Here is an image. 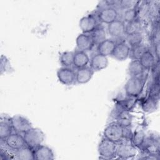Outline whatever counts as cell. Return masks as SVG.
<instances>
[{
  "label": "cell",
  "instance_id": "1",
  "mask_svg": "<svg viewBox=\"0 0 160 160\" xmlns=\"http://www.w3.org/2000/svg\"><path fill=\"white\" fill-rule=\"evenodd\" d=\"M26 145L34 149L42 144L44 140V134L39 128L32 127L23 134Z\"/></svg>",
  "mask_w": 160,
  "mask_h": 160
},
{
  "label": "cell",
  "instance_id": "2",
  "mask_svg": "<svg viewBox=\"0 0 160 160\" xmlns=\"http://www.w3.org/2000/svg\"><path fill=\"white\" fill-rule=\"evenodd\" d=\"M104 138L119 143L124 139V128L118 122H113L108 124L103 132Z\"/></svg>",
  "mask_w": 160,
  "mask_h": 160
},
{
  "label": "cell",
  "instance_id": "3",
  "mask_svg": "<svg viewBox=\"0 0 160 160\" xmlns=\"http://www.w3.org/2000/svg\"><path fill=\"white\" fill-rule=\"evenodd\" d=\"M117 148V143L104 138L98 145V151L101 158L111 159L116 158Z\"/></svg>",
  "mask_w": 160,
  "mask_h": 160
},
{
  "label": "cell",
  "instance_id": "4",
  "mask_svg": "<svg viewBox=\"0 0 160 160\" xmlns=\"http://www.w3.org/2000/svg\"><path fill=\"white\" fill-rule=\"evenodd\" d=\"M124 88L128 96L136 98L143 90L144 81L141 77H131L126 82Z\"/></svg>",
  "mask_w": 160,
  "mask_h": 160
},
{
  "label": "cell",
  "instance_id": "5",
  "mask_svg": "<svg viewBox=\"0 0 160 160\" xmlns=\"http://www.w3.org/2000/svg\"><path fill=\"white\" fill-rule=\"evenodd\" d=\"M137 154L136 147H135L131 141H122L118 145L116 156L122 159H131Z\"/></svg>",
  "mask_w": 160,
  "mask_h": 160
},
{
  "label": "cell",
  "instance_id": "6",
  "mask_svg": "<svg viewBox=\"0 0 160 160\" xmlns=\"http://www.w3.org/2000/svg\"><path fill=\"white\" fill-rule=\"evenodd\" d=\"M11 122L13 130L21 134H24L32 127L31 122L26 118L21 115H15L11 117Z\"/></svg>",
  "mask_w": 160,
  "mask_h": 160
},
{
  "label": "cell",
  "instance_id": "7",
  "mask_svg": "<svg viewBox=\"0 0 160 160\" xmlns=\"http://www.w3.org/2000/svg\"><path fill=\"white\" fill-rule=\"evenodd\" d=\"M57 77L62 84L70 86L73 84L76 81V72L71 68L62 67L57 71Z\"/></svg>",
  "mask_w": 160,
  "mask_h": 160
},
{
  "label": "cell",
  "instance_id": "8",
  "mask_svg": "<svg viewBox=\"0 0 160 160\" xmlns=\"http://www.w3.org/2000/svg\"><path fill=\"white\" fill-rule=\"evenodd\" d=\"M4 141L9 149L14 151H16L26 145L23 135L16 132L11 134Z\"/></svg>",
  "mask_w": 160,
  "mask_h": 160
},
{
  "label": "cell",
  "instance_id": "9",
  "mask_svg": "<svg viewBox=\"0 0 160 160\" xmlns=\"http://www.w3.org/2000/svg\"><path fill=\"white\" fill-rule=\"evenodd\" d=\"M118 12L113 6H107L101 9L98 14L99 19L106 24H110L118 19Z\"/></svg>",
  "mask_w": 160,
  "mask_h": 160
},
{
  "label": "cell",
  "instance_id": "10",
  "mask_svg": "<svg viewBox=\"0 0 160 160\" xmlns=\"http://www.w3.org/2000/svg\"><path fill=\"white\" fill-rule=\"evenodd\" d=\"M98 26V23L96 18L91 14L82 17L79 21V27L82 33H91Z\"/></svg>",
  "mask_w": 160,
  "mask_h": 160
},
{
  "label": "cell",
  "instance_id": "11",
  "mask_svg": "<svg viewBox=\"0 0 160 160\" xmlns=\"http://www.w3.org/2000/svg\"><path fill=\"white\" fill-rule=\"evenodd\" d=\"M34 158L36 160H52L54 154L49 147L46 145H40L33 149Z\"/></svg>",
  "mask_w": 160,
  "mask_h": 160
},
{
  "label": "cell",
  "instance_id": "12",
  "mask_svg": "<svg viewBox=\"0 0 160 160\" xmlns=\"http://www.w3.org/2000/svg\"><path fill=\"white\" fill-rule=\"evenodd\" d=\"M76 43L79 50L85 52L91 50L94 46L91 35L86 33L79 34L76 38Z\"/></svg>",
  "mask_w": 160,
  "mask_h": 160
},
{
  "label": "cell",
  "instance_id": "13",
  "mask_svg": "<svg viewBox=\"0 0 160 160\" xmlns=\"http://www.w3.org/2000/svg\"><path fill=\"white\" fill-rule=\"evenodd\" d=\"M90 67L94 71H99L107 68L109 64L107 56L99 53L94 54L90 59Z\"/></svg>",
  "mask_w": 160,
  "mask_h": 160
},
{
  "label": "cell",
  "instance_id": "14",
  "mask_svg": "<svg viewBox=\"0 0 160 160\" xmlns=\"http://www.w3.org/2000/svg\"><path fill=\"white\" fill-rule=\"evenodd\" d=\"M130 46L126 42L116 43L111 56L118 61L126 60L129 57Z\"/></svg>",
  "mask_w": 160,
  "mask_h": 160
},
{
  "label": "cell",
  "instance_id": "15",
  "mask_svg": "<svg viewBox=\"0 0 160 160\" xmlns=\"http://www.w3.org/2000/svg\"><path fill=\"white\" fill-rule=\"evenodd\" d=\"M108 31L109 35L113 38H118L125 34L124 22L120 19H116L108 26Z\"/></svg>",
  "mask_w": 160,
  "mask_h": 160
},
{
  "label": "cell",
  "instance_id": "16",
  "mask_svg": "<svg viewBox=\"0 0 160 160\" xmlns=\"http://www.w3.org/2000/svg\"><path fill=\"white\" fill-rule=\"evenodd\" d=\"M94 72V71L90 66L78 69L76 72V81L78 84H86L91 79Z\"/></svg>",
  "mask_w": 160,
  "mask_h": 160
},
{
  "label": "cell",
  "instance_id": "17",
  "mask_svg": "<svg viewBox=\"0 0 160 160\" xmlns=\"http://www.w3.org/2000/svg\"><path fill=\"white\" fill-rule=\"evenodd\" d=\"M89 61L90 59L86 52L79 49L74 52L73 66L76 68L79 69L87 66Z\"/></svg>",
  "mask_w": 160,
  "mask_h": 160
},
{
  "label": "cell",
  "instance_id": "18",
  "mask_svg": "<svg viewBox=\"0 0 160 160\" xmlns=\"http://www.w3.org/2000/svg\"><path fill=\"white\" fill-rule=\"evenodd\" d=\"M116 45V42L111 39H106L97 46L98 52L105 56H111Z\"/></svg>",
  "mask_w": 160,
  "mask_h": 160
},
{
  "label": "cell",
  "instance_id": "19",
  "mask_svg": "<svg viewBox=\"0 0 160 160\" xmlns=\"http://www.w3.org/2000/svg\"><path fill=\"white\" fill-rule=\"evenodd\" d=\"M12 126L10 118H2L0 121V139L1 141L5 140L12 133Z\"/></svg>",
  "mask_w": 160,
  "mask_h": 160
},
{
  "label": "cell",
  "instance_id": "20",
  "mask_svg": "<svg viewBox=\"0 0 160 160\" xmlns=\"http://www.w3.org/2000/svg\"><path fill=\"white\" fill-rule=\"evenodd\" d=\"M144 70L139 60H131L128 68V71L131 77H140Z\"/></svg>",
  "mask_w": 160,
  "mask_h": 160
},
{
  "label": "cell",
  "instance_id": "21",
  "mask_svg": "<svg viewBox=\"0 0 160 160\" xmlns=\"http://www.w3.org/2000/svg\"><path fill=\"white\" fill-rule=\"evenodd\" d=\"M15 156L16 159L21 160L34 159L33 149L26 145L15 151Z\"/></svg>",
  "mask_w": 160,
  "mask_h": 160
},
{
  "label": "cell",
  "instance_id": "22",
  "mask_svg": "<svg viewBox=\"0 0 160 160\" xmlns=\"http://www.w3.org/2000/svg\"><path fill=\"white\" fill-rule=\"evenodd\" d=\"M139 61L144 69H151L156 64L155 57L151 51L149 50L144 53L140 58Z\"/></svg>",
  "mask_w": 160,
  "mask_h": 160
},
{
  "label": "cell",
  "instance_id": "23",
  "mask_svg": "<svg viewBox=\"0 0 160 160\" xmlns=\"http://www.w3.org/2000/svg\"><path fill=\"white\" fill-rule=\"evenodd\" d=\"M90 35L92 39L94 45L97 46L107 39L106 31L102 27H100L99 26L91 32Z\"/></svg>",
  "mask_w": 160,
  "mask_h": 160
},
{
  "label": "cell",
  "instance_id": "24",
  "mask_svg": "<svg viewBox=\"0 0 160 160\" xmlns=\"http://www.w3.org/2000/svg\"><path fill=\"white\" fill-rule=\"evenodd\" d=\"M148 50L147 47L141 43L139 45L131 48L129 57L132 60H139L144 53Z\"/></svg>",
  "mask_w": 160,
  "mask_h": 160
},
{
  "label": "cell",
  "instance_id": "25",
  "mask_svg": "<svg viewBox=\"0 0 160 160\" xmlns=\"http://www.w3.org/2000/svg\"><path fill=\"white\" fill-rule=\"evenodd\" d=\"M141 22L138 19L125 24V34L127 35L141 32Z\"/></svg>",
  "mask_w": 160,
  "mask_h": 160
},
{
  "label": "cell",
  "instance_id": "26",
  "mask_svg": "<svg viewBox=\"0 0 160 160\" xmlns=\"http://www.w3.org/2000/svg\"><path fill=\"white\" fill-rule=\"evenodd\" d=\"M158 105V100L155 96H149L142 104V109L147 112H151L154 111Z\"/></svg>",
  "mask_w": 160,
  "mask_h": 160
},
{
  "label": "cell",
  "instance_id": "27",
  "mask_svg": "<svg viewBox=\"0 0 160 160\" xmlns=\"http://www.w3.org/2000/svg\"><path fill=\"white\" fill-rule=\"evenodd\" d=\"M146 134L143 131L139 130L132 133L131 142L136 148H141L146 139Z\"/></svg>",
  "mask_w": 160,
  "mask_h": 160
},
{
  "label": "cell",
  "instance_id": "28",
  "mask_svg": "<svg viewBox=\"0 0 160 160\" xmlns=\"http://www.w3.org/2000/svg\"><path fill=\"white\" fill-rule=\"evenodd\" d=\"M74 52L64 51L62 52L59 57V61L62 67L71 68L73 65Z\"/></svg>",
  "mask_w": 160,
  "mask_h": 160
},
{
  "label": "cell",
  "instance_id": "29",
  "mask_svg": "<svg viewBox=\"0 0 160 160\" xmlns=\"http://www.w3.org/2000/svg\"><path fill=\"white\" fill-rule=\"evenodd\" d=\"M142 39H143V37L141 32L129 34V35H127V37H126V40L128 42L127 44L130 46V48H132L141 44Z\"/></svg>",
  "mask_w": 160,
  "mask_h": 160
},
{
  "label": "cell",
  "instance_id": "30",
  "mask_svg": "<svg viewBox=\"0 0 160 160\" xmlns=\"http://www.w3.org/2000/svg\"><path fill=\"white\" fill-rule=\"evenodd\" d=\"M138 17V11L136 8L125 10L123 14V21L127 22L136 20Z\"/></svg>",
  "mask_w": 160,
  "mask_h": 160
},
{
  "label": "cell",
  "instance_id": "31",
  "mask_svg": "<svg viewBox=\"0 0 160 160\" xmlns=\"http://www.w3.org/2000/svg\"><path fill=\"white\" fill-rule=\"evenodd\" d=\"M139 1H132V0H123L119 1V7L125 10L134 9L136 8V6Z\"/></svg>",
  "mask_w": 160,
  "mask_h": 160
},
{
  "label": "cell",
  "instance_id": "32",
  "mask_svg": "<svg viewBox=\"0 0 160 160\" xmlns=\"http://www.w3.org/2000/svg\"><path fill=\"white\" fill-rule=\"evenodd\" d=\"M10 67V63L8 58L4 56H1V74L8 70Z\"/></svg>",
  "mask_w": 160,
  "mask_h": 160
}]
</instances>
